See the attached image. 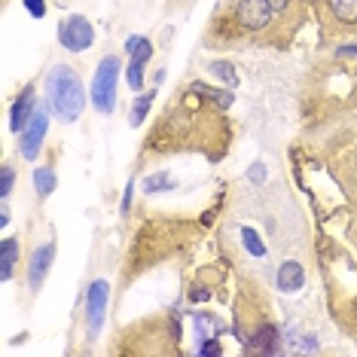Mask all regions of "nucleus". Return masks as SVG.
Here are the masks:
<instances>
[{"mask_svg": "<svg viewBox=\"0 0 357 357\" xmlns=\"http://www.w3.org/2000/svg\"><path fill=\"white\" fill-rule=\"evenodd\" d=\"M232 135L235 128L226 116V107H220L202 89V79H190L172 95V101L147 128L137 150V165L181 156V153H199L217 165L229 153Z\"/></svg>", "mask_w": 357, "mask_h": 357, "instance_id": "nucleus-1", "label": "nucleus"}, {"mask_svg": "<svg viewBox=\"0 0 357 357\" xmlns=\"http://www.w3.org/2000/svg\"><path fill=\"white\" fill-rule=\"evenodd\" d=\"M299 31H294L269 0H220L211 10V19L202 31L205 50H241V46H259V50H290Z\"/></svg>", "mask_w": 357, "mask_h": 357, "instance_id": "nucleus-2", "label": "nucleus"}, {"mask_svg": "<svg viewBox=\"0 0 357 357\" xmlns=\"http://www.w3.org/2000/svg\"><path fill=\"white\" fill-rule=\"evenodd\" d=\"M299 113L305 128L357 119V61L330 55L327 61L312 64L299 89Z\"/></svg>", "mask_w": 357, "mask_h": 357, "instance_id": "nucleus-3", "label": "nucleus"}, {"mask_svg": "<svg viewBox=\"0 0 357 357\" xmlns=\"http://www.w3.org/2000/svg\"><path fill=\"white\" fill-rule=\"evenodd\" d=\"M196 238L199 226L192 220H177V217H150V220H144L135 229L123 257L119 290H128L141 275L153 272L156 266L186 257L196 245Z\"/></svg>", "mask_w": 357, "mask_h": 357, "instance_id": "nucleus-4", "label": "nucleus"}, {"mask_svg": "<svg viewBox=\"0 0 357 357\" xmlns=\"http://www.w3.org/2000/svg\"><path fill=\"white\" fill-rule=\"evenodd\" d=\"M232 333L248 354H281V333L272 321V303L254 278H241L232 305Z\"/></svg>", "mask_w": 357, "mask_h": 357, "instance_id": "nucleus-5", "label": "nucleus"}, {"mask_svg": "<svg viewBox=\"0 0 357 357\" xmlns=\"http://www.w3.org/2000/svg\"><path fill=\"white\" fill-rule=\"evenodd\" d=\"M183 330L177 314H147L126 327H116L113 342L107 345V354L123 357H165V354H183L181 348Z\"/></svg>", "mask_w": 357, "mask_h": 357, "instance_id": "nucleus-6", "label": "nucleus"}, {"mask_svg": "<svg viewBox=\"0 0 357 357\" xmlns=\"http://www.w3.org/2000/svg\"><path fill=\"white\" fill-rule=\"evenodd\" d=\"M324 294L333 324L351 339H357V263L339 245H330L321 254Z\"/></svg>", "mask_w": 357, "mask_h": 357, "instance_id": "nucleus-7", "label": "nucleus"}, {"mask_svg": "<svg viewBox=\"0 0 357 357\" xmlns=\"http://www.w3.org/2000/svg\"><path fill=\"white\" fill-rule=\"evenodd\" d=\"M46 101L50 110L61 123H77L86 110V89L83 79L70 64H55L46 74Z\"/></svg>", "mask_w": 357, "mask_h": 357, "instance_id": "nucleus-8", "label": "nucleus"}, {"mask_svg": "<svg viewBox=\"0 0 357 357\" xmlns=\"http://www.w3.org/2000/svg\"><path fill=\"white\" fill-rule=\"evenodd\" d=\"M327 165L333 181L345 192V199L357 208V128L342 126L327 144Z\"/></svg>", "mask_w": 357, "mask_h": 357, "instance_id": "nucleus-9", "label": "nucleus"}, {"mask_svg": "<svg viewBox=\"0 0 357 357\" xmlns=\"http://www.w3.org/2000/svg\"><path fill=\"white\" fill-rule=\"evenodd\" d=\"M312 19L324 43H357V0H312Z\"/></svg>", "mask_w": 357, "mask_h": 357, "instance_id": "nucleus-10", "label": "nucleus"}, {"mask_svg": "<svg viewBox=\"0 0 357 357\" xmlns=\"http://www.w3.org/2000/svg\"><path fill=\"white\" fill-rule=\"evenodd\" d=\"M119 70H123V61H119V55H104V59L98 61V68H95L92 92H89V98H92L95 110H98L101 116H110V113L116 110Z\"/></svg>", "mask_w": 357, "mask_h": 357, "instance_id": "nucleus-11", "label": "nucleus"}, {"mask_svg": "<svg viewBox=\"0 0 357 357\" xmlns=\"http://www.w3.org/2000/svg\"><path fill=\"white\" fill-rule=\"evenodd\" d=\"M59 43L64 46L68 52H86L89 46L95 43V28L86 15L79 13H70L68 19L59 25Z\"/></svg>", "mask_w": 357, "mask_h": 357, "instance_id": "nucleus-12", "label": "nucleus"}, {"mask_svg": "<svg viewBox=\"0 0 357 357\" xmlns=\"http://www.w3.org/2000/svg\"><path fill=\"white\" fill-rule=\"evenodd\" d=\"M46 132H50V110L37 107L34 116H31V123L25 126V132H22V141H19L22 159L34 162L40 156V147H43V141H46Z\"/></svg>", "mask_w": 357, "mask_h": 357, "instance_id": "nucleus-13", "label": "nucleus"}, {"mask_svg": "<svg viewBox=\"0 0 357 357\" xmlns=\"http://www.w3.org/2000/svg\"><path fill=\"white\" fill-rule=\"evenodd\" d=\"M107 296H110V284L104 281V278L89 284V294H86V333H89V339H95L101 333L104 308H107Z\"/></svg>", "mask_w": 357, "mask_h": 357, "instance_id": "nucleus-14", "label": "nucleus"}, {"mask_svg": "<svg viewBox=\"0 0 357 357\" xmlns=\"http://www.w3.org/2000/svg\"><path fill=\"white\" fill-rule=\"evenodd\" d=\"M52 259H55V241H43V245H37L34 250H31L28 266H25L31 294H40V287L46 284V278H50V269H52Z\"/></svg>", "mask_w": 357, "mask_h": 357, "instance_id": "nucleus-15", "label": "nucleus"}, {"mask_svg": "<svg viewBox=\"0 0 357 357\" xmlns=\"http://www.w3.org/2000/svg\"><path fill=\"white\" fill-rule=\"evenodd\" d=\"M34 110H37V86L28 83L19 95H15V101H13V107H10V128H13L15 135L25 132V126L31 123Z\"/></svg>", "mask_w": 357, "mask_h": 357, "instance_id": "nucleus-16", "label": "nucleus"}, {"mask_svg": "<svg viewBox=\"0 0 357 357\" xmlns=\"http://www.w3.org/2000/svg\"><path fill=\"white\" fill-rule=\"evenodd\" d=\"M269 3L294 31H303L312 19V0H269Z\"/></svg>", "mask_w": 357, "mask_h": 357, "instance_id": "nucleus-17", "label": "nucleus"}, {"mask_svg": "<svg viewBox=\"0 0 357 357\" xmlns=\"http://www.w3.org/2000/svg\"><path fill=\"white\" fill-rule=\"evenodd\" d=\"M150 59H153V43L147 37L141 40V46L132 52V61H128V86L135 89V92H141L144 89V74H147V64H150Z\"/></svg>", "mask_w": 357, "mask_h": 357, "instance_id": "nucleus-18", "label": "nucleus"}, {"mask_svg": "<svg viewBox=\"0 0 357 357\" xmlns=\"http://www.w3.org/2000/svg\"><path fill=\"white\" fill-rule=\"evenodd\" d=\"M275 281H278V290L281 294H296V290L305 287V269L303 263H296V259H284L278 266V275H275Z\"/></svg>", "mask_w": 357, "mask_h": 357, "instance_id": "nucleus-19", "label": "nucleus"}, {"mask_svg": "<svg viewBox=\"0 0 357 357\" xmlns=\"http://www.w3.org/2000/svg\"><path fill=\"white\" fill-rule=\"evenodd\" d=\"M19 254H22V235L3 238V245H0V281L15 278V266L22 263Z\"/></svg>", "mask_w": 357, "mask_h": 357, "instance_id": "nucleus-20", "label": "nucleus"}, {"mask_svg": "<svg viewBox=\"0 0 357 357\" xmlns=\"http://www.w3.org/2000/svg\"><path fill=\"white\" fill-rule=\"evenodd\" d=\"M156 101V89H147L144 95H137L135 104H132V113H128V126L132 128H141L144 126V119H147V113H150V104Z\"/></svg>", "mask_w": 357, "mask_h": 357, "instance_id": "nucleus-21", "label": "nucleus"}, {"mask_svg": "<svg viewBox=\"0 0 357 357\" xmlns=\"http://www.w3.org/2000/svg\"><path fill=\"white\" fill-rule=\"evenodd\" d=\"M208 70H211V77H214V79H223L229 89H238V74H235V64L232 61L217 59V61L208 64Z\"/></svg>", "mask_w": 357, "mask_h": 357, "instance_id": "nucleus-22", "label": "nucleus"}, {"mask_svg": "<svg viewBox=\"0 0 357 357\" xmlns=\"http://www.w3.org/2000/svg\"><path fill=\"white\" fill-rule=\"evenodd\" d=\"M34 186H37V196L40 199H50L55 192V172L50 165H43V168H37V172H34Z\"/></svg>", "mask_w": 357, "mask_h": 357, "instance_id": "nucleus-23", "label": "nucleus"}, {"mask_svg": "<svg viewBox=\"0 0 357 357\" xmlns=\"http://www.w3.org/2000/svg\"><path fill=\"white\" fill-rule=\"evenodd\" d=\"M241 245L248 248L250 257H266V241L259 238V232L254 229V226H241Z\"/></svg>", "mask_w": 357, "mask_h": 357, "instance_id": "nucleus-24", "label": "nucleus"}, {"mask_svg": "<svg viewBox=\"0 0 357 357\" xmlns=\"http://www.w3.org/2000/svg\"><path fill=\"white\" fill-rule=\"evenodd\" d=\"M144 192H165V190H172L174 186V177L168 174V172H153L144 177Z\"/></svg>", "mask_w": 357, "mask_h": 357, "instance_id": "nucleus-25", "label": "nucleus"}, {"mask_svg": "<svg viewBox=\"0 0 357 357\" xmlns=\"http://www.w3.org/2000/svg\"><path fill=\"white\" fill-rule=\"evenodd\" d=\"M196 324H199V342L202 339H211L220 333V321L214 314H205V312H196Z\"/></svg>", "mask_w": 357, "mask_h": 357, "instance_id": "nucleus-26", "label": "nucleus"}, {"mask_svg": "<svg viewBox=\"0 0 357 357\" xmlns=\"http://www.w3.org/2000/svg\"><path fill=\"white\" fill-rule=\"evenodd\" d=\"M13 183H15V168H13V162H3L0 165V196H3V202L10 199Z\"/></svg>", "mask_w": 357, "mask_h": 357, "instance_id": "nucleus-27", "label": "nucleus"}, {"mask_svg": "<svg viewBox=\"0 0 357 357\" xmlns=\"http://www.w3.org/2000/svg\"><path fill=\"white\" fill-rule=\"evenodd\" d=\"M22 3H25V10L34 15V19H46V10H50L46 0H22Z\"/></svg>", "mask_w": 357, "mask_h": 357, "instance_id": "nucleus-28", "label": "nucleus"}, {"mask_svg": "<svg viewBox=\"0 0 357 357\" xmlns=\"http://www.w3.org/2000/svg\"><path fill=\"white\" fill-rule=\"evenodd\" d=\"M336 59H348V61H357V43H339L336 50H333Z\"/></svg>", "mask_w": 357, "mask_h": 357, "instance_id": "nucleus-29", "label": "nucleus"}, {"mask_svg": "<svg viewBox=\"0 0 357 357\" xmlns=\"http://www.w3.org/2000/svg\"><path fill=\"white\" fill-rule=\"evenodd\" d=\"M199 354H223V345L217 342V336L202 339V342H199Z\"/></svg>", "mask_w": 357, "mask_h": 357, "instance_id": "nucleus-30", "label": "nucleus"}, {"mask_svg": "<svg viewBox=\"0 0 357 357\" xmlns=\"http://www.w3.org/2000/svg\"><path fill=\"white\" fill-rule=\"evenodd\" d=\"M205 287L208 284H192L190 294H186L190 296V303H205V299H211V290H205Z\"/></svg>", "mask_w": 357, "mask_h": 357, "instance_id": "nucleus-31", "label": "nucleus"}, {"mask_svg": "<svg viewBox=\"0 0 357 357\" xmlns=\"http://www.w3.org/2000/svg\"><path fill=\"white\" fill-rule=\"evenodd\" d=\"M132 192H135V181H128L126 196H123V214H128V208H132Z\"/></svg>", "mask_w": 357, "mask_h": 357, "instance_id": "nucleus-32", "label": "nucleus"}, {"mask_svg": "<svg viewBox=\"0 0 357 357\" xmlns=\"http://www.w3.org/2000/svg\"><path fill=\"white\" fill-rule=\"evenodd\" d=\"M250 181H254V183H263V165L250 168Z\"/></svg>", "mask_w": 357, "mask_h": 357, "instance_id": "nucleus-33", "label": "nucleus"}]
</instances>
